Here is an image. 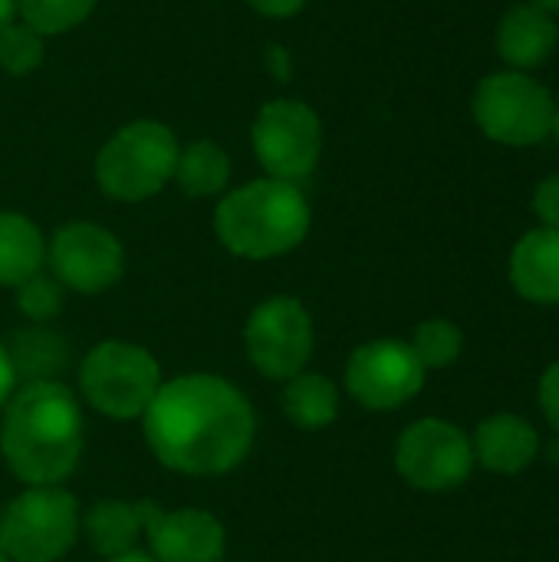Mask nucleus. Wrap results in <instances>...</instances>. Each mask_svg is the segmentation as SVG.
<instances>
[{"mask_svg":"<svg viewBox=\"0 0 559 562\" xmlns=\"http://www.w3.org/2000/svg\"><path fill=\"white\" fill-rule=\"evenodd\" d=\"M13 13H16V0H0V30L13 23Z\"/></svg>","mask_w":559,"mask_h":562,"instance_id":"c756f323","label":"nucleus"},{"mask_svg":"<svg viewBox=\"0 0 559 562\" xmlns=\"http://www.w3.org/2000/svg\"><path fill=\"white\" fill-rule=\"evenodd\" d=\"M145 530L158 562H221L224 527L204 510H158L145 507Z\"/></svg>","mask_w":559,"mask_h":562,"instance_id":"ddd939ff","label":"nucleus"},{"mask_svg":"<svg viewBox=\"0 0 559 562\" xmlns=\"http://www.w3.org/2000/svg\"><path fill=\"white\" fill-rule=\"evenodd\" d=\"M0 562H10V560H7V557H3V553H0Z\"/></svg>","mask_w":559,"mask_h":562,"instance_id":"72a5a7b5","label":"nucleus"},{"mask_svg":"<svg viewBox=\"0 0 559 562\" xmlns=\"http://www.w3.org/2000/svg\"><path fill=\"white\" fill-rule=\"evenodd\" d=\"M145 504H122V501H102L86 514V537L92 550L105 560L125 557L135 550L138 533L145 530Z\"/></svg>","mask_w":559,"mask_h":562,"instance_id":"a211bd4d","label":"nucleus"},{"mask_svg":"<svg viewBox=\"0 0 559 562\" xmlns=\"http://www.w3.org/2000/svg\"><path fill=\"white\" fill-rule=\"evenodd\" d=\"M264 16H293L306 7V0H247Z\"/></svg>","mask_w":559,"mask_h":562,"instance_id":"cd10ccee","label":"nucleus"},{"mask_svg":"<svg viewBox=\"0 0 559 562\" xmlns=\"http://www.w3.org/2000/svg\"><path fill=\"white\" fill-rule=\"evenodd\" d=\"M244 339L250 362L267 379H293L313 352V323L297 300L273 296L254 310Z\"/></svg>","mask_w":559,"mask_h":562,"instance_id":"9b49d317","label":"nucleus"},{"mask_svg":"<svg viewBox=\"0 0 559 562\" xmlns=\"http://www.w3.org/2000/svg\"><path fill=\"white\" fill-rule=\"evenodd\" d=\"M346 385L359 405L372 412H392L422 392L425 366L409 342L376 339L349 356Z\"/></svg>","mask_w":559,"mask_h":562,"instance_id":"9d476101","label":"nucleus"},{"mask_svg":"<svg viewBox=\"0 0 559 562\" xmlns=\"http://www.w3.org/2000/svg\"><path fill=\"white\" fill-rule=\"evenodd\" d=\"M474 461L494 474H521L534 464L540 451L537 428L521 415H494L478 425L474 435Z\"/></svg>","mask_w":559,"mask_h":562,"instance_id":"2eb2a0df","label":"nucleus"},{"mask_svg":"<svg viewBox=\"0 0 559 562\" xmlns=\"http://www.w3.org/2000/svg\"><path fill=\"white\" fill-rule=\"evenodd\" d=\"M175 181L191 198L221 194L231 181V158L214 142H191L188 148H178Z\"/></svg>","mask_w":559,"mask_h":562,"instance_id":"aec40b11","label":"nucleus"},{"mask_svg":"<svg viewBox=\"0 0 559 562\" xmlns=\"http://www.w3.org/2000/svg\"><path fill=\"white\" fill-rule=\"evenodd\" d=\"M534 214L540 217L544 227L559 231V175L537 184V191H534Z\"/></svg>","mask_w":559,"mask_h":562,"instance_id":"a878e982","label":"nucleus"},{"mask_svg":"<svg viewBox=\"0 0 559 562\" xmlns=\"http://www.w3.org/2000/svg\"><path fill=\"white\" fill-rule=\"evenodd\" d=\"M79 533V507L59 487L20 494L0 520V553L10 562H56Z\"/></svg>","mask_w":559,"mask_h":562,"instance_id":"423d86ee","label":"nucleus"},{"mask_svg":"<svg viewBox=\"0 0 559 562\" xmlns=\"http://www.w3.org/2000/svg\"><path fill=\"white\" fill-rule=\"evenodd\" d=\"M554 128H557V132H559V102H557V122H554Z\"/></svg>","mask_w":559,"mask_h":562,"instance_id":"473e14b6","label":"nucleus"},{"mask_svg":"<svg viewBox=\"0 0 559 562\" xmlns=\"http://www.w3.org/2000/svg\"><path fill=\"white\" fill-rule=\"evenodd\" d=\"M99 0H16V13L26 26H33L40 36L46 33H66L89 20Z\"/></svg>","mask_w":559,"mask_h":562,"instance_id":"4be33fe9","label":"nucleus"},{"mask_svg":"<svg viewBox=\"0 0 559 562\" xmlns=\"http://www.w3.org/2000/svg\"><path fill=\"white\" fill-rule=\"evenodd\" d=\"M474 119L488 138L524 148L554 132L557 102L534 76L507 69L481 79L474 92Z\"/></svg>","mask_w":559,"mask_h":562,"instance_id":"39448f33","label":"nucleus"},{"mask_svg":"<svg viewBox=\"0 0 559 562\" xmlns=\"http://www.w3.org/2000/svg\"><path fill=\"white\" fill-rule=\"evenodd\" d=\"M145 438L155 458L178 474H224L254 445L247 398L217 375H181L145 408Z\"/></svg>","mask_w":559,"mask_h":562,"instance_id":"f257e3e1","label":"nucleus"},{"mask_svg":"<svg viewBox=\"0 0 559 562\" xmlns=\"http://www.w3.org/2000/svg\"><path fill=\"white\" fill-rule=\"evenodd\" d=\"M395 468L412 487L441 494L461 487L471 477L474 448L458 425L422 418L402 431L395 445Z\"/></svg>","mask_w":559,"mask_h":562,"instance_id":"1a4fd4ad","label":"nucleus"},{"mask_svg":"<svg viewBox=\"0 0 559 562\" xmlns=\"http://www.w3.org/2000/svg\"><path fill=\"white\" fill-rule=\"evenodd\" d=\"M0 451L10 471L36 487H56L82 458V412L59 382L23 385L3 412Z\"/></svg>","mask_w":559,"mask_h":562,"instance_id":"f03ea898","label":"nucleus"},{"mask_svg":"<svg viewBox=\"0 0 559 562\" xmlns=\"http://www.w3.org/2000/svg\"><path fill=\"white\" fill-rule=\"evenodd\" d=\"M221 244L247 260H270L293 250L310 231V204L290 181L264 178L231 191L214 214Z\"/></svg>","mask_w":559,"mask_h":562,"instance_id":"7ed1b4c3","label":"nucleus"},{"mask_svg":"<svg viewBox=\"0 0 559 562\" xmlns=\"http://www.w3.org/2000/svg\"><path fill=\"white\" fill-rule=\"evenodd\" d=\"M178 142L168 125L138 119L122 125L96 158V181L115 201H145L175 178Z\"/></svg>","mask_w":559,"mask_h":562,"instance_id":"20e7f679","label":"nucleus"},{"mask_svg":"<svg viewBox=\"0 0 559 562\" xmlns=\"http://www.w3.org/2000/svg\"><path fill=\"white\" fill-rule=\"evenodd\" d=\"M514 290L544 306H559V231L537 227L524 234L511 254Z\"/></svg>","mask_w":559,"mask_h":562,"instance_id":"4468645a","label":"nucleus"},{"mask_svg":"<svg viewBox=\"0 0 559 562\" xmlns=\"http://www.w3.org/2000/svg\"><path fill=\"white\" fill-rule=\"evenodd\" d=\"M109 562H158V560H152V557L138 553V550H132V553H125V557H115V560H109Z\"/></svg>","mask_w":559,"mask_h":562,"instance_id":"7c9ffc66","label":"nucleus"},{"mask_svg":"<svg viewBox=\"0 0 559 562\" xmlns=\"http://www.w3.org/2000/svg\"><path fill=\"white\" fill-rule=\"evenodd\" d=\"M540 408L554 425V431H559V362H554L540 379Z\"/></svg>","mask_w":559,"mask_h":562,"instance_id":"bb28decb","label":"nucleus"},{"mask_svg":"<svg viewBox=\"0 0 559 562\" xmlns=\"http://www.w3.org/2000/svg\"><path fill=\"white\" fill-rule=\"evenodd\" d=\"M559 43V26L554 16L534 3L511 7L497 26V49L504 63H511L517 72L534 69L554 56Z\"/></svg>","mask_w":559,"mask_h":562,"instance_id":"dca6fc26","label":"nucleus"},{"mask_svg":"<svg viewBox=\"0 0 559 562\" xmlns=\"http://www.w3.org/2000/svg\"><path fill=\"white\" fill-rule=\"evenodd\" d=\"M461 346H465V336L448 319H428V323H422L415 329V339H412V349H415V356H418V362L425 369H445V366H451L461 356Z\"/></svg>","mask_w":559,"mask_h":562,"instance_id":"5701e85b","label":"nucleus"},{"mask_svg":"<svg viewBox=\"0 0 559 562\" xmlns=\"http://www.w3.org/2000/svg\"><path fill=\"white\" fill-rule=\"evenodd\" d=\"M283 412L300 428H326L339 415V392L326 375H293L283 392Z\"/></svg>","mask_w":559,"mask_h":562,"instance_id":"412c9836","label":"nucleus"},{"mask_svg":"<svg viewBox=\"0 0 559 562\" xmlns=\"http://www.w3.org/2000/svg\"><path fill=\"white\" fill-rule=\"evenodd\" d=\"M534 7H540V10H547V13H559V0H530Z\"/></svg>","mask_w":559,"mask_h":562,"instance_id":"2f4dec72","label":"nucleus"},{"mask_svg":"<svg viewBox=\"0 0 559 562\" xmlns=\"http://www.w3.org/2000/svg\"><path fill=\"white\" fill-rule=\"evenodd\" d=\"M49 267L63 286L79 293H102L122 277L125 254L115 234L99 224L76 221L56 231L49 244Z\"/></svg>","mask_w":559,"mask_h":562,"instance_id":"f8f14e48","label":"nucleus"},{"mask_svg":"<svg viewBox=\"0 0 559 562\" xmlns=\"http://www.w3.org/2000/svg\"><path fill=\"white\" fill-rule=\"evenodd\" d=\"M46 257L43 237L36 224L23 214L0 211V283L20 286L33 273H40Z\"/></svg>","mask_w":559,"mask_h":562,"instance_id":"6ab92c4d","label":"nucleus"},{"mask_svg":"<svg viewBox=\"0 0 559 562\" xmlns=\"http://www.w3.org/2000/svg\"><path fill=\"white\" fill-rule=\"evenodd\" d=\"M43 63V36L26 23H7L0 30V69L10 76H30Z\"/></svg>","mask_w":559,"mask_h":562,"instance_id":"b1692460","label":"nucleus"},{"mask_svg":"<svg viewBox=\"0 0 559 562\" xmlns=\"http://www.w3.org/2000/svg\"><path fill=\"white\" fill-rule=\"evenodd\" d=\"M16 306L30 319H49L63 306V283L56 277L33 273L30 280H23L16 286Z\"/></svg>","mask_w":559,"mask_h":562,"instance_id":"393cba45","label":"nucleus"},{"mask_svg":"<svg viewBox=\"0 0 559 562\" xmlns=\"http://www.w3.org/2000/svg\"><path fill=\"white\" fill-rule=\"evenodd\" d=\"M3 349L13 366V375L26 379V385L30 382H56V375L69 362V342L59 333L43 329V326H26V329L13 333Z\"/></svg>","mask_w":559,"mask_h":562,"instance_id":"f3484780","label":"nucleus"},{"mask_svg":"<svg viewBox=\"0 0 559 562\" xmlns=\"http://www.w3.org/2000/svg\"><path fill=\"white\" fill-rule=\"evenodd\" d=\"M82 395L86 402L109 418L145 415L152 398L161 389V372L152 352L132 342H99L82 359Z\"/></svg>","mask_w":559,"mask_h":562,"instance_id":"0eeeda50","label":"nucleus"},{"mask_svg":"<svg viewBox=\"0 0 559 562\" xmlns=\"http://www.w3.org/2000/svg\"><path fill=\"white\" fill-rule=\"evenodd\" d=\"M250 142L267 175L293 184L313 175L323 151V125L310 105L293 99H277L260 109Z\"/></svg>","mask_w":559,"mask_h":562,"instance_id":"6e6552de","label":"nucleus"},{"mask_svg":"<svg viewBox=\"0 0 559 562\" xmlns=\"http://www.w3.org/2000/svg\"><path fill=\"white\" fill-rule=\"evenodd\" d=\"M13 382H16V375H13V366H10V359H7V349L0 346V405L10 398V392H13Z\"/></svg>","mask_w":559,"mask_h":562,"instance_id":"c85d7f7f","label":"nucleus"}]
</instances>
